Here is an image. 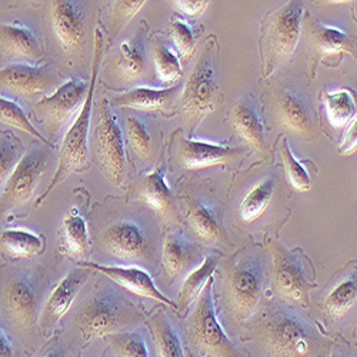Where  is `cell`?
Here are the masks:
<instances>
[{"label": "cell", "mask_w": 357, "mask_h": 357, "mask_svg": "<svg viewBox=\"0 0 357 357\" xmlns=\"http://www.w3.org/2000/svg\"><path fill=\"white\" fill-rule=\"evenodd\" d=\"M126 136L133 153L139 158H146L151 152L152 136L142 117L129 114L126 119Z\"/></svg>", "instance_id": "cell-39"}, {"label": "cell", "mask_w": 357, "mask_h": 357, "mask_svg": "<svg viewBox=\"0 0 357 357\" xmlns=\"http://www.w3.org/2000/svg\"><path fill=\"white\" fill-rule=\"evenodd\" d=\"M42 357H61V354H59L56 350H50L45 356H42Z\"/></svg>", "instance_id": "cell-47"}, {"label": "cell", "mask_w": 357, "mask_h": 357, "mask_svg": "<svg viewBox=\"0 0 357 357\" xmlns=\"http://www.w3.org/2000/svg\"><path fill=\"white\" fill-rule=\"evenodd\" d=\"M82 266L87 267V269L91 271L93 269L96 272L103 273L116 284H119L122 289L136 296L160 302L162 305L177 312V306L172 301H169L167 297L158 289L151 273L146 272L139 266H109V264H99L93 261H84L82 263Z\"/></svg>", "instance_id": "cell-18"}, {"label": "cell", "mask_w": 357, "mask_h": 357, "mask_svg": "<svg viewBox=\"0 0 357 357\" xmlns=\"http://www.w3.org/2000/svg\"><path fill=\"white\" fill-rule=\"evenodd\" d=\"M0 122L10 126V128L23 130L24 133L33 136L39 142L49 144L46 137L43 135H40L35 129L32 122L29 121V117L24 113V110L16 102H13L10 99H6L3 96H0Z\"/></svg>", "instance_id": "cell-37"}, {"label": "cell", "mask_w": 357, "mask_h": 357, "mask_svg": "<svg viewBox=\"0 0 357 357\" xmlns=\"http://www.w3.org/2000/svg\"><path fill=\"white\" fill-rule=\"evenodd\" d=\"M6 314L22 339L32 335L39 313V280L32 272H17L3 289Z\"/></svg>", "instance_id": "cell-12"}, {"label": "cell", "mask_w": 357, "mask_h": 357, "mask_svg": "<svg viewBox=\"0 0 357 357\" xmlns=\"http://www.w3.org/2000/svg\"><path fill=\"white\" fill-rule=\"evenodd\" d=\"M50 20L54 36L65 52L73 53L83 47L86 39L83 3L75 0L52 2Z\"/></svg>", "instance_id": "cell-19"}, {"label": "cell", "mask_w": 357, "mask_h": 357, "mask_svg": "<svg viewBox=\"0 0 357 357\" xmlns=\"http://www.w3.org/2000/svg\"><path fill=\"white\" fill-rule=\"evenodd\" d=\"M357 299V278L356 271L344 276L323 301L324 314L332 319L339 320L344 317L354 306Z\"/></svg>", "instance_id": "cell-31"}, {"label": "cell", "mask_w": 357, "mask_h": 357, "mask_svg": "<svg viewBox=\"0 0 357 357\" xmlns=\"http://www.w3.org/2000/svg\"><path fill=\"white\" fill-rule=\"evenodd\" d=\"M46 250L45 237L24 227H8L0 230V252L12 260L32 259Z\"/></svg>", "instance_id": "cell-29"}, {"label": "cell", "mask_w": 357, "mask_h": 357, "mask_svg": "<svg viewBox=\"0 0 357 357\" xmlns=\"http://www.w3.org/2000/svg\"><path fill=\"white\" fill-rule=\"evenodd\" d=\"M307 24V35L310 42L312 73L316 70L319 62H326L329 59L340 61L342 54L347 53L356 59V39L349 36L336 26H327L317 22L312 15L303 16Z\"/></svg>", "instance_id": "cell-16"}, {"label": "cell", "mask_w": 357, "mask_h": 357, "mask_svg": "<svg viewBox=\"0 0 357 357\" xmlns=\"http://www.w3.org/2000/svg\"><path fill=\"white\" fill-rule=\"evenodd\" d=\"M59 252L69 257H86L91 252L87 220L82 207L73 206L59 230Z\"/></svg>", "instance_id": "cell-28"}, {"label": "cell", "mask_w": 357, "mask_h": 357, "mask_svg": "<svg viewBox=\"0 0 357 357\" xmlns=\"http://www.w3.org/2000/svg\"><path fill=\"white\" fill-rule=\"evenodd\" d=\"M89 86L91 82L87 83L80 77L69 79L59 86L52 95L36 102L33 112L52 133H56L75 113H79Z\"/></svg>", "instance_id": "cell-13"}, {"label": "cell", "mask_w": 357, "mask_h": 357, "mask_svg": "<svg viewBox=\"0 0 357 357\" xmlns=\"http://www.w3.org/2000/svg\"><path fill=\"white\" fill-rule=\"evenodd\" d=\"M98 248L106 257L147 263L153 259L155 242L151 230L136 218H122L107 225L98 237Z\"/></svg>", "instance_id": "cell-8"}, {"label": "cell", "mask_w": 357, "mask_h": 357, "mask_svg": "<svg viewBox=\"0 0 357 357\" xmlns=\"http://www.w3.org/2000/svg\"><path fill=\"white\" fill-rule=\"evenodd\" d=\"M151 331L158 357H185L183 344L166 313L158 312L151 317Z\"/></svg>", "instance_id": "cell-33"}, {"label": "cell", "mask_w": 357, "mask_h": 357, "mask_svg": "<svg viewBox=\"0 0 357 357\" xmlns=\"http://www.w3.org/2000/svg\"><path fill=\"white\" fill-rule=\"evenodd\" d=\"M275 113L279 123L302 139L317 133V116L310 98L294 84L283 86L276 93Z\"/></svg>", "instance_id": "cell-14"}, {"label": "cell", "mask_w": 357, "mask_h": 357, "mask_svg": "<svg viewBox=\"0 0 357 357\" xmlns=\"http://www.w3.org/2000/svg\"><path fill=\"white\" fill-rule=\"evenodd\" d=\"M22 156V144L15 136L5 135L0 137V186H5Z\"/></svg>", "instance_id": "cell-40"}, {"label": "cell", "mask_w": 357, "mask_h": 357, "mask_svg": "<svg viewBox=\"0 0 357 357\" xmlns=\"http://www.w3.org/2000/svg\"><path fill=\"white\" fill-rule=\"evenodd\" d=\"M218 267V257L215 255H209L203 259V261L197 266V269L192 271L186 278L181 296H178V307L177 312H181L183 316L189 310V307L199 299L203 289L206 287Z\"/></svg>", "instance_id": "cell-32"}, {"label": "cell", "mask_w": 357, "mask_h": 357, "mask_svg": "<svg viewBox=\"0 0 357 357\" xmlns=\"http://www.w3.org/2000/svg\"><path fill=\"white\" fill-rule=\"evenodd\" d=\"M170 36L174 47L183 59H189L196 47V35L189 22L182 17H173L170 20Z\"/></svg>", "instance_id": "cell-41"}, {"label": "cell", "mask_w": 357, "mask_h": 357, "mask_svg": "<svg viewBox=\"0 0 357 357\" xmlns=\"http://www.w3.org/2000/svg\"><path fill=\"white\" fill-rule=\"evenodd\" d=\"M266 282L264 261L256 255L236 256L226 276V302L237 323L253 316L260 305Z\"/></svg>", "instance_id": "cell-7"}, {"label": "cell", "mask_w": 357, "mask_h": 357, "mask_svg": "<svg viewBox=\"0 0 357 357\" xmlns=\"http://www.w3.org/2000/svg\"><path fill=\"white\" fill-rule=\"evenodd\" d=\"M146 2H114L113 3V16H112V39L117 36L123 26L144 6Z\"/></svg>", "instance_id": "cell-42"}, {"label": "cell", "mask_w": 357, "mask_h": 357, "mask_svg": "<svg viewBox=\"0 0 357 357\" xmlns=\"http://www.w3.org/2000/svg\"><path fill=\"white\" fill-rule=\"evenodd\" d=\"M57 72L49 66L12 63L0 69V89L20 98H33L53 91L59 84Z\"/></svg>", "instance_id": "cell-15"}, {"label": "cell", "mask_w": 357, "mask_h": 357, "mask_svg": "<svg viewBox=\"0 0 357 357\" xmlns=\"http://www.w3.org/2000/svg\"><path fill=\"white\" fill-rule=\"evenodd\" d=\"M239 155L241 149L229 144L188 139H182L178 143V159L183 167L190 170L227 165L234 162Z\"/></svg>", "instance_id": "cell-21"}, {"label": "cell", "mask_w": 357, "mask_h": 357, "mask_svg": "<svg viewBox=\"0 0 357 357\" xmlns=\"http://www.w3.org/2000/svg\"><path fill=\"white\" fill-rule=\"evenodd\" d=\"M103 61V35L96 29L95 31V57L92 63V79L91 86L86 95V99L75 119V122L66 132L62 146L61 153H59V165L52 177V181L43 195L38 199L36 206H40L43 200L49 196V193L57 186L61 185L65 178L72 174L73 172H82L87 167L89 159V133H91V121H92V112H93V96H95V87L98 75L100 70V63Z\"/></svg>", "instance_id": "cell-3"}, {"label": "cell", "mask_w": 357, "mask_h": 357, "mask_svg": "<svg viewBox=\"0 0 357 357\" xmlns=\"http://www.w3.org/2000/svg\"><path fill=\"white\" fill-rule=\"evenodd\" d=\"M49 159L50 152L42 142L32 143L23 153L0 195V218L33 197Z\"/></svg>", "instance_id": "cell-11"}, {"label": "cell", "mask_w": 357, "mask_h": 357, "mask_svg": "<svg viewBox=\"0 0 357 357\" xmlns=\"http://www.w3.org/2000/svg\"><path fill=\"white\" fill-rule=\"evenodd\" d=\"M219 42L216 36H211L182 91V114L192 129L197 128L223 102L219 86Z\"/></svg>", "instance_id": "cell-4"}, {"label": "cell", "mask_w": 357, "mask_h": 357, "mask_svg": "<svg viewBox=\"0 0 357 357\" xmlns=\"http://www.w3.org/2000/svg\"><path fill=\"white\" fill-rule=\"evenodd\" d=\"M273 257V287L283 301L306 306L309 291L314 287L310 266L301 250H289L279 241H269L267 245Z\"/></svg>", "instance_id": "cell-9"}, {"label": "cell", "mask_w": 357, "mask_h": 357, "mask_svg": "<svg viewBox=\"0 0 357 357\" xmlns=\"http://www.w3.org/2000/svg\"><path fill=\"white\" fill-rule=\"evenodd\" d=\"M327 357H346L344 354H343V351L342 350H339V349H335L329 356Z\"/></svg>", "instance_id": "cell-46"}, {"label": "cell", "mask_w": 357, "mask_h": 357, "mask_svg": "<svg viewBox=\"0 0 357 357\" xmlns=\"http://www.w3.org/2000/svg\"><path fill=\"white\" fill-rule=\"evenodd\" d=\"M230 122L237 135L255 151L260 153L267 152L263 117L252 95H245L236 102L230 113Z\"/></svg>", "instance_id": "cell-22"}, {"label": "cell", "mask_w": 357, "mask_h": 357, "mask_svg": "<svg viewBox=\"0 0 357 357\" xmlns=\"http://www.w3.org/2000/svg\"><path fill=\"white\" fill-rule=\"evenodd\" d=\"M276 190V178L273 176H267L257 182L252 189L245 195L241 207L239 215L245 223H255L259 220L273 200V195Z\"/></svg>", "instance_id": "cell-30"}, {"label": "cell", "mask_w": 357, "mask_h": 357, "mask_svg": "<svg viewBox=\"0 0 357 357\" xmlns=\"http://www.w3.org/2000/svg\"><path fill=\"white\" fill-rule=\"evenodd\" d=\"M130 196L152 207L166 220H177L178 213L172 190L167 186L166 174L162 167H155L140 176L132 185Z\"/></svg>", "instance_id": "cell-20"}, {"label": "cell", "mask_w": 357, "mask_h": 357, "mask_svg": "<svg viewBox=\"0 0 357 357\" xmlns=\"http://www.w3.org/2000/svg\"><path fill=\"white\" fill-rule=\"evenodd\" d=\"M188 222L195 234L206 245L227 243V236L222 225L218 207L200 197L188 200Z\"/></svg>", "instance_id": "cell-25"}, {"label": "cell", "mask_w": 357, "mask_h": 357, "mask_svg": "<svg viewBox=\"0 0 357 357\" xmlns=\"http://www.w3.org/2000/svg\"><path fill=\"white\" fill-rule=\"evenodd\" d=\"M158 79L163 83H176L182 77V63L178 57L162 40H156L152 49Z\"/></svg>", "instance_id": "cell-36"}, {"label": "cell", "mask_w": 357, "mask_h": 357, "mask_svg": "<svg viewBox=\"0 0 357 357\" xmlns=\"http://www.w3.org/2000/svg\"><path fill=\"white\" fill-rule=\"evenodd\" d=\"M357 122L356 119L347 126V132L344 133L343 142L339 147L340 155H353L356 152L357 147Z\"/></svg>", "instance_id": "cell-44"}, {"label": "cell", "mask_w": 357, "mask_h": 357, "mask_svg": "<svg viewBox=\"0 0 357 357\" xmlns=\"http://www.w3.org/2000/svg\"><path fill=\"white\" fill-rule=\"evenodd\" d=\"M146 29L142 27L133 38L119 46L113 62L114 76L123 83L139 80L146 70Z\"/></svg>", "instance_id": "cell-27"}, {"label": "cell", "mask_w": 357, "mask_h": 357, "mask_svg": "<svg viewBox=\"0 0 357 357\" xmlns=\"http://www.w3.org/2000/svg\"><path fill=\"white\" fill-rule=\"evenodd\" d=\"M0 49L13 59L23 62H40L45 59L38 35L22 23H0Z\"/></svg>", "instance_id": "cell-24"}, {"label": "cell", "mask_w": 357, "mask_h": 357, "mask_svg": "<svg viewBox=\"0 0 357 357\" xmlns=\"http://www.w3.org/2000/svg\"><path fill=\"white\" fill-rule=\"evenodd\" d=\"M250 333L271 357H314L326 347V337L287 306L271 303L250 324Z\"/></svg>", "instance_id": "cell-1"}, {"label": "cell", "mask_w": 357, "mask_h": 357, "mask_svg": "<svg viewBox=\"0 0 357 357\" xmlns=\"http://www.w3.org/2000/svg\"><path fill=\"white\" fill-rule=\"evenodd\" d=\"M0 357H16L13 343L2 326H0Z\"/></svg>", "instance_id": "cell-45"}, {"label": "cell", "mask_w": 357, "mask_h": 357, "mask_svg": "<svg viewBox=\"0 0 357 357\" xmlns=\"http://www.w3.org/2000/svg\"><path fill=\"white\" fill-rule=\"evenodd\" d=\"M95 155L105 176L113 185L122 188L126 174L125 136L113 106L107 99H100L98 105Z\"/></svg>", "instance_id": "cell-10"}, {"label": "cell", "mask_w": 357, "mask_h": 357, "mask_svg": "<svg viewBox=\"0 0 357 357\" xmlns=\"http://www.w3.org/2000/svg\"><path fill=\"white\" fill-rule=\"evenodd\" d=\"M324 107L331 125L336 129L349 126L356 119V102L353 93L347 89H337L326 93Z\"/></svg>", "instance_id": "cell-34"}, {"label": "cell", "mask_w": 357, "mask_h": 357, "mask_svg": "<svg viewBox=\"0 0 357 357\" xmlns=\"http://www.w3.org/2000/svg\"><path fill=\"white\" fill-rule=\"evenodd\" d=\"M213 286L212 278L196 301L188 326L189 344L200 357H249L223 331L215 307Z\"/></svg>", "instance_id": "cell-5"}, {"label": "cell", "mask_w": 357, "mask_h": 357, "mask_svg": "<svg viewBox=\"0 0 357 357\" xmlns=\"http://www.w3.org/2000/svg\"><path fill=\"white\" fill-rule=\"evenodd\" d=\"M203 259L202 248L192 242L186 233L173 231L166 236L162 248V264L172 279L186 273L195 264H200Z\"/></svg>", "instance_id": "cell-23"}, {"label": "cell", "mask_w": 357, "mask_h": 357, "mask_svg": "<svg viewBox=\"0 0 357 357\" xmlns=\"http://www.w3.org/2000/svg\"><path fill=\"white\" fill-rule=\"evenodd\" d=\"M106 342L116 357H151L146 337L139 331L112 333L106 336Z\"/></svg>", "instance_id": "cell-35"}, {"label": "cell", "mask_w": 357, "mask_h": 357, "mask_svg": "<svg viewBox=\"0 0 357 357\" xmlns=\"http://www.w3.org/2000/svg\"><path fill=\"white\" fill-rule=\"evenodd\" d=\"M181 89V84L167 89L135 87L128 92L116 95L110 105L140 112H165L174 103Z\"/></svg>", "instance_id": "cell-26"}, {"label": "cell", "mask_w": 357, "mask_h": 357, "mask_svg": "<svg viewBox=\"0 0 357 357\" xmlns=\"http://www.w3.org/2000/svg\"><path fill=\"white\" fill-rule=\"evenodd\" d=\"M280 152H282L283 165H284V169H286V173H287V177H289L291 186L299 192H309L313 186L310 172L307 170V167L305 166L303 162H301L299 159H296L293 156L287 139L282 140Z\"/></svg>", "instance_id": "cell-38"}, {"label": "cell", "mask_w": 357, "mask_h": 357, "mask_svg": "<svg viewBox=\"0 0 357 357\" xmlns=\"http://www.w3.org/2000/svg\"><path fill=\"white\" fill-rule=\"evenodd\" d=\"M142 320V312L125 294L110 286H103L98 287L79 306L73 326L83 343H89L121 332L125 327Z\"/></svg>", "instance_id": "cell-2"}, {"label": "cell", "mask_w": 357, "mask_h": 357, "mask_svg": "<svg viewBox=\"0 0 357 357\" xmlns=\"http://www.w3.org/2000/svg\"><path fill=\"white\" fill-rule=\"evenodd\" d=\"M173 6L183 15L188 16H200L209 2H204V0H195V2H189V0H178V2H173Z\"/></svg>", "instance_id": "cell-43"}, {"label": "cell", "mask_w": 357, "mask_h": 357, "mask_svg": "<svg viewBox=\"0 0 357 357\" xmlns=\"http://www.w3.org/2000/svg\"><path fill=\"white\" fill-rule=\"evenodd\" d=\"M303 10V2H287L264 19L261 38L264 77L271 76L294 53L302 35Z\"/></svg>", "instance_id": "cell-6"}, {"label": "cell", "mask_w": 357, "mask_h": 357, "mask_svg": "<svg viewBox=\"0 0 357 357\" xmlns=\"http://www.w3.org/2000/svg\"><path fill=\"white\" fill-rule=\"evenodd\" d=\"M89 276H91V269L84 266L76 267L53 287L39 317V331L43 336L49 335L54 329V326L69 312Z\"/></svg>", "instance_id": "cell-17"}]
</instances>
